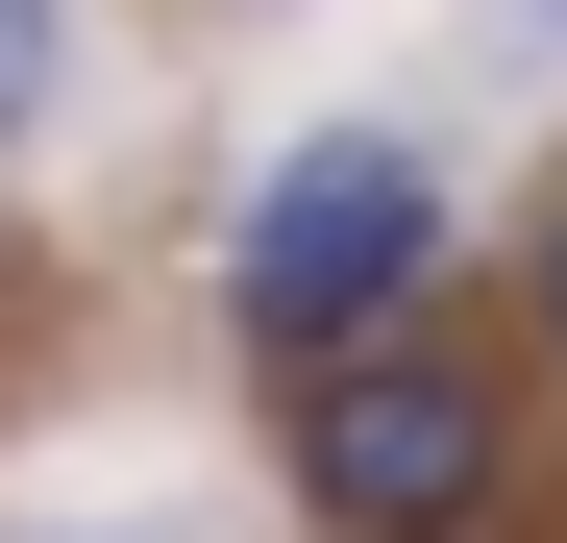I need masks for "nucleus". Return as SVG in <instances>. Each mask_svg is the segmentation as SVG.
Listing matches in <instances>:
<instances>
[{
    "instance_id": "1",
    "label": "nucleus",
    "mask_w": 567,
    "mask_h": 543,
    "mask_svg": "<svg viewBox=\"0 0 567 543\" xmlns=\"http://www.w3.org/2000/svg\"><path fill=\"white\" fill-rule=\"evenodd\" d=\"M518 444H543L518 346L420 297V321H370V346H321V371L271 396V494H297L321 543H494L518 519Z\"/></svg>"
},
{
    "instance_id": "2",
    "label": "nucleus",
    "mask_w": 567,
    "mask_h": 543,
    "mask_svg": "<svg viewBox=\"0 0 567 543\" xmlns=\"http://www.w3.org/2000/svg\"><path fill=\"white\" fill-rule=\"evenodd\" d=\"M420 272H444V173H420V124H321V148H271L247 223H223V346L297 396L321 346L420 321Z\"/></svg>"
},
{
    "instance_id": "4",
    "label": "nucleus",
    "mask_w": 567,
    "mask_h": 543,
    "mask_svg": "<svg viewBox=\"0 0 567 543\" xmlns=\"http://www.w3.org/2000/svg\"><path fill=\"white\" fill-rule=\"evenodd\" d=\"M50 74H74V25H50V0H0V148L50 124Z\"/></svg>"
},
{
    "instance_id": "3",
    "label": "nucleus",
    "mask_w": 567,
    "mask_h": 543,
    "mask_svg": "<svg viewBox=\"0 0 567 543\" xmlns=\"http://www.w3.org/2000/svg\"><path fill=\"white\" fill-rule=\"evenodd\" d=\"M494 346H518V371H543V396H567V198H543V223H518V321H494Z\"/></svg>"
}]
</instances>
